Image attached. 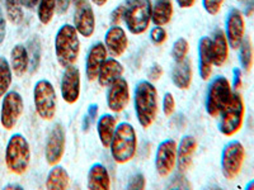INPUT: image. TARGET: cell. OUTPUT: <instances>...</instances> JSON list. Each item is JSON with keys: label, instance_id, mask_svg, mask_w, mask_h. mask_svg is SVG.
Wrapping results in <instances>:
<instances>
[{"label": "cell", "instance_id": "cell-23", "mask_svg": "<svg viewBox=\"0 0 254 190\" xmlns=\"http://www.w3.org/2000/svg\"><path fill=\"white\" fill-rule=\"evenodd\" d=\"M88 189L108 190L111 188V178L107 167L101 162L93 164L88 173Z\"/></svg>", "mask_w": 254, "mask_h": 190}, {"label": "cell", "instance_id": "cell-44", "mask_svg": "<svg viewBox=\"0 0 254 190\" xmlns=\"http://www.w3.org/2000/svg\"><path fill=\"white\" fill-rule=\"evenodd\" d=\"M246 1V6H244V14L247 17H251L254 14V0H244Z\"/></svg>", "mask_w": 254, "mask_h": 190}, {"label": "cell", "instance_id": "cell-32", "mask_svg": "<svg viewBox=\"0 0 254 190\" xmlns=\"http://www.w3.org/2000/svg\"><path fill=\"white\" fill-rule=\"evenodd\" d=\"M6 18L10 23L19 24L23 20V3L22 0H4Z\"/></svg>", "mask_w": 254, "mask_h": 190}, {"label": "cell", "instance_id": "cell-8", "mask_svg": "<svg viewBox=\"0 0 254 190\" xmlns=\"http://www.w3.org/2000/svg\"><path fill=\"white\" fill-rule=\"evenodd\" d=\"M233 90L230 83L224 76H217L211 81L206 96V112L211 117H217L230 101Z\"/></svg>", "mask_w": 254, "mask_h": 190}, {"label": "cell", "instance_id": "cell-21", "mask_svg": "<svg viewBox=\"0 0 254 190\" xmlns=\"http://www.w3.org/2000/svg\"><path fill=\"white\" fill-rule=\"evenodd\" d=\"M229 42L225 36V32L222 29H216L214 36L211 38V52H212V60L214 65L221 67L226 62L229 56Z\"/></svg>", "mask_w": 254, "mask_h": 190}, {"label": "cell", "instance_id": "cell-12", "mask_svg": "<svg viewBox=\"0 0 254 190\" xmlns=\"http://www.w3.org/2000/svg\"><path fill=\"white\" fill-rule=\"evenodd\" d=\"M65 146H66V133H65L63 124L58 123L54 126L50 132L46 142V150H45L46 162L50 166L58 165L63 160V156L65 153Z\"/></svg>", "mask_w": 254, "mask_h": 190}, {"label": "cell", "instance_id": "cell-38", "mask_svg": "<svg viewBox=\"0 0 254 190\" xmlns=\"http://www.w3.org/2000/svg\"><path fill=\"white\" fill-rule=\"evenodd\" d=\"M145 185H146V182H145V176L142 175L141 173L135 174V175L131 178L130 183L127 185V188L131 190H142L145 189Z\"/></svg>", "mask_w": 254, "mask_h": 190}, {"label": "cell", "instance_id": "cell-4", "mask_svg": "<svg viewBox=\"0 0 254 190\" xmlns=\"http://www.w3.org/2000/svg\"><path fill=\"white\" fill-rule=\"evenodd\" d=\"M151 0H126L124 22L132 35H144L151 23Z\"/></svg>", "mask_w": 254, "mask_h": 190}, {"label": "cell", "instance_id": "cell-46", "mask_svg": "<svg viewBox=\"0 0 254 190\" xmlns=\"http://www.w3.org/2000/svg\"><path fill=\"white\" fill-rule=\"evenodd\" d=\"M38 1H40V0H22L23 6H26V8H28V9L35 8V6L38 4Z\"/></svg>", "mask_w": 254, "mask_h": 190}, {"label": "cell", "instance_id": "cell-10", "mask_svg": "<svg viewBox=\"0 0 254 190\" xmlns=\"http://www.w3.org/2000/svg\"><path fill=\"white\" fill-rule=\"evenodd\" d=\"M24 103L22 95L17 92H8L3 96L0 123L6 131H12L23 113Z\"/></svg>", "mask_w": 254, "mask_h": 190}, {"label": "cell", "instance_id": "cell-16", "mask_svg": "<svg viewBox=\"0 0 254 190\" xmlns=\"http://www.w3.org/2000/svg\"><path fill=\"white\" fill-rule=\"evenodd\" d=\"M74 27L84 38H90L95 31V15L92 5L87 1L76 6L74 14Z\"/></svg>", "mask_w": 254, "mask_h": 190}, {"label": "cell", "instance_id": "cell-30", "mask_svg": "<svg viewBox=\"0 0 254 190\" xmlns=\"http://www.w3.org/2000/svg\"><path fill=\"white\" fill-rule=\"evenodd\" d=\"M56 10H58V0H40L37 4L38 20L44 26H47L51 23Z\"/></svg>", "mask_w": 254, "mask_h": 190}, {"label": "cell", "instance_id": "cell-7", "mask_svg": "<svg viewBox=\"0 0 254 190\" xmlns=\"http://www.w3.org/2000/svg\"><path fill=\"white\" fill-rule=\"evenodd\" d=\"M33 101L38 117L44 121H52L58 113V95L49 80H40L33 89Z\"/></svg>", "mask_w": 254, "mask_h": 190}, {"label": "cell", "instance_id": "cell-50", "mask_svg": "<svg viewBox=\"0 0 254 190\" xmlns=\"http://www.w3.org/2000/svg\"><path fill=\"white\" fill-rule=\"evenodd\" d=\"M84 1H87V0H72V3H74V5L75 6L80 5V4H83Z\"/></svg>", "mask_w": 254, "mask_h": 190}, {"label": "cell", "instance_id": "cell-47", "mask_svg": "<svg viewBox=\"0 0 254 190\" xmlns=\"http://www.w3.org/2000/svg\"><path fill=\"white\" fill-rule=\"evenodd\" d=\"M92 3L97 6H103L108 3V0H92Z\"/></svg>", "mask_w": 254, "mask_h": 190}, {"label": "cell", "instance_id": "cell-20", "mask_svg": "<svg viewBox=\"0 0 254 190\" xmlns=\"http://www.w3.org/2000/svg\"><path fill=\"white\" fill-rule=\"evenodd\" d=\"M212 52H211V38L202 37L198 42V70L202 80H208L212 74Z\"/></svg>", "mask_w": 254, "mask_h": 190}, {"label": "cell", "instance_id": "cell-42", "mask_svg": "<svg viewBox=\"0 0 254 190\" xmlns=\"http://www.w3.org/2000/svg\"><path fill=\"white\" fill-rule=\"evenodd\" d=\"M243 85L242 80V71L240 69H234L233 70V87H234L235 90H239Z\"/></svg>", "mask_w": 254, "mask_h": 190}, {"label": "cell", "instance_id": "cell-45", "mask_svg": "<svg viewBox=\"0 0 254 190\" xmlns=\"http://www.w3.org/2000/svg\"><path fill=\"white\" fill-rule=\"evenodd\" d=\"M179 8L182 9H190L194 5L196 0H176Z\"/></svg>", "mask_w": 254, "mask_h": 190}, {"label": "cell", "instance_id": "cell-33", "mask_svg": "<svg viewBox=\"0 0 254 190\" xmlns=\"http://www.w3.org/2000/svg\"><path fill=\"white\" fill-rule=\"evenodd\" d=\"M239 61L244 71H251L254 61V52L251 41L248 38H244L242 45L239 46Z\"/></svg>", "mask_w": 254, "mask_h": 190}, {"label": "cell", "instance_id": "cell-35", "mask_svg": "<svg viewBox=\"0 0 254 190\" xmlns=\"http://www.w3.org/2000/svg\"><path fill=\"white\" fill-rule=\"evenodd\" d=\"M168 33L163 27L160 26H155L153 29L150 31V40L154 45L156 46H160L167 41Z\"/></svg>", "mask_w": 254, "mask_h": 190}, {"label": "cell", "instance_id": "cell-37", "mask_svg": "<svg viewBox=\"0 0 254 190\" xmlns=\"http://www.w3.org/2000/svg\"><path fill=\"white\" fill-rule=\"evenodd\" d=\"M176 110V100L172 93H167L163 98V112L167 117H171Z\"/></svg>", "mask_w": 254, "mask_h": 190}, {"label": "cell", "instance_id": "cell-27", "mask_svg": "<svg viewBox=\"0 0 254 190\" xmlns=\"http://www.w3.org/2000/svg\"><path fill=\"white\" fill-rule=\"evenodd\" d=\"M117 127V119L112 114H103L97 122V133L102 146L108 148Z\"/></svg>", "mask_w": 254, "mask_h": 190}, {"label": "cell", "instance_id": "cell-36", "mask_svg": "<svg viewBox=\"0 0 254 190\" xmlns=\"http://www.w3.org/2000/svg\"><path fill=\"white\" fill-rule=\"evenodd\" d=\"M224 1L225 0H202V5L206 13H208L210 15H216L221 10Z\"/></svg>", "mask_w": 254, "mask_h": 190}, {"label": "cell", "instance_id": "cell-29", "mask_svg": "<svg viewBox=\"0 0 254 190\" xmlns=\"http://www.w3.org/2000/svg\"><path fill=\"white\" fill-rule=\"evenodd\" d=\"M27 52H28L29 58V71L33 74L38 70L41 65V58H42V45L41 40L37 36H33L31 40L27 42Z\"/></svg>", "mask_w": 254, "mask_h": 190}, {"label": "cell", "instance_id": "cell-25", "mask_svg": "<svg viewBox=\"0 0 254 190\" xmlns=\"http://www.w3.org/2000/svg\"><path fill=\"white\" fill-rule=\"evenodd\" d=\"M10 67L14 75L22 78L29 70V58L26 46L15 45L10 52Z\"/></svg>", "mask_w": 254, "mask_h": 190}, {"label": "cell", "instance_id": "cell-13", "mask_svg": "<svg viewBox=\"0 0 254 190\" xmlns=\"http://www.w3.org/2000/svg\"><path fill=\"white\" fill-rule=\"evenodd\" d=\"M80 71L76 66L71 65L65 67L61 78V98L65 103L75 104L80 98Z\"/></svg>", "mask_w": 254, "mask_h": 190}, {"label": "cell", "instance_id": "cell-18", "mask_svg": "<svg viewBox=\"0 0 254 190\" xmlns=\"http://www.w3.org/2000/svg\"><path fill=\"white\" fill-rule=\"evenodd\" d=\"M108 51L104 46L103 42H95L90 47L85 61V74L89 81H94L98 78V72L101 69L102 63L107 60Z\"/></svg>", "mask_w": 254, "mask_h": 190}, {"label": "cell", "instance_id": "cell-19", "mask_svg": "<svg viewBox=\"0 0 254 190\" xmlns=\"http://www.w3.org/2000/svg\"><path fill=\"white\" fill-rule=\"evenodd\" d=\"M197 148V141L193 136H185L179 146L177 147V165L181 173L190 170L193 161V156Z\"/></svg>", "mask_w": 254, "mask_h": 190}, {"label": "cell", "instance_id": "cell-48", "mask_svg": "<svg viewBox=\"0 0 254 190\" xmlns=\"http://www.w3.org/2000/svg\"><path fill=\"white\" fill-rule=\"evenodd\" d=\"M4 189H23V188L20 187V185H18V184H9V185H6Z\"/></svg>", "mask_w": 254, "mask_h": 190}, {"label": "cell", "instance_id": "cell-39", "mask_svg": "<svg viewBox=\"0 0 254 190\" xmlns=\"http://www.w3.org/2000/svg\"><path fill=\"white\" fill-rule=\"evenodd\" d=\"M163 76V67L159 65V63H153V66L149 70V74H147V78L149 81H158L160 80V78Z\"/></svg>", "mask_w": 254, "mask_h": 190}, {"label": "cell", "instance_id": "cell-34", "mask_svg": "<svg viewBox=\"0 0 254 190\" xmlns=\"http://www.w3.org/2000/svg\"><path fill=\"white\" fill-rule=\"evenodd\" d=\"M190 51V44L186 38H178L173 44L172 47V57L174 58L176 62H181V61L186 60Z\"/></svg>", "mask_w": 254, "mask_h": 190}, {"label": "cell", "instance_id": "cell-43", "mask_svg": "<svg viewBox=\"0 0 254 190\" xmlns=\"http://www.w3.org/2000/svg\"><path fill=\"white\" fill-rule=\"evenodd\" d=\"M72 3V0H58V12L60 14L66 13L70 8V4Z\"/></svg>", "mask_w": 254, "mask_h": 190}, {"label": "cell", "instance_id": "cell-9", "mask_svg": "<svg viewBox=\"0 0 254 190\" xmlns=\"http://www.w3.org/2000/svg\"><path fill=\"white\" fill-rule=\"evenodd\" d=\"M246 160V148L239 141H230L221 152V171L228 180H234L242 171Z\"/></svg>", "mask_w": 254, "mask_h": 190}, {"label": "cell", "instance_id": "cell-28", "mask_svg": "<svg viewBox=\"0 0 254 190\" xmlns=\"http://www.w3.org/2000/svg\"><path fill=\"white\" fill-rule=\"evenodd\" d=\"M69 174L60 165H54L46 179V188L50 190H65L69 187Z\"/></svg>", "mask_w": 254, "mask_h": 190}, {"label": "cell", "instance_id": "cell-26", "mask_svg": "<svg viewBox=\"0 0 254 190\" xmlns=\"http://www.w3.org/2000/svg\"><path fill=\"white\" fill-rule=\"evenodd\" d=\"M173 12L172 0H155L151 8V22L155 26H165L172 20Z\"/></svg>", "mask_w": 254, "mask_h": 190}, {"label": "cell", "instance_id": "cell-15", "mask_svg": "<svg viewBox=\"0 0 254 190\" xmlns=\"http://www.w3.org/2000/svg\"><path fill=\"white\" fill-rule=\"evenodd\" d=\"M130 103V87L124 78L113 81L107 92V105L111 112L121 113Z\"/></svg>", "mask_w": 254, "mask_h": 190}, {"label": "cell", "instance_id": "cell-51", "mask_svg": "<svg viewBox=\"0 0 254 190\" xmlns=\"http://www.w3.org/2000/svg\"><path fill=\"white\" fill-rule=\"evenodd\" d=\"M238 1H244V0H238Z\"/></svg>", "mask_w": 254, "mask_h": 190}, {"label": "cell", "instance_id": "cell-14", "mask_svg": "<svg viewBox=\"0 0 254 190\" xmlns=\"http://www.w3.org/2000/svg\"><path fill=\"white\" fill-rule=\"evenodd\" d=\"M225 36L231 48H239L246 38V20L239 9L234 8L229 12L225 22Z\"/></svg>", "mask_w": 254, "mask_h": 190}, {"label": "cell", "instance_id": "cell-24", "mask_svg": "<svg viewBox=\"0 0 254 190\" xmlns=\"http://www.w3.org/2000/svg\"><path fill=\"white\" fill-rule=\"evenodd\" d=\"M192 63L190 60H183L181 62H176V66L172 71V81L179 90L190 89L192 84Z\"/></svg>", "mask_w": 254, "mask_h": 190}, {"label": "cell", "instance_id": "cell-5", "mask_svg": "<svg viewBox=\"0 0 254 190\" xmlns=\"http://www.w3.org/2000/svg\"><path fill=\"white\" fill-rule=\"evenodd\" d=\"M31 162V147L23 135L15 133L9 139L5 148V165L15 175L27 173Z\"/></svg>", "mask_w": 254, "mask_h": 190}, {"label": "cell", "instance_id": "cell-40", "mask_svg": "<svg viewBox=\"0 0 254 190\" xmlns=\"http://www.w3.org/2000/svg\"><path fill=\"white\" fill-rule=\"evenodd\" d=\"M121 20H124V4L113 9L111 13V23L112 26H119L121 23Z\"/></svg>", "mask_w": 254, "mask_h": 190}, {"label": "cell", "instance_id": "cell-31", "mask_svg": "<svg viewBox=\"0 0 254 190\" xmlns=\"http://www.w3.org/2000/svg\"><path fill=\"white\" fill-rule=\"evenodd\" d=\"M13 71L5 57H0V98L8 93L12 85Z\"/></svg>", "mask_w": 254, "mask_h": 190}, {"label": "cell", "instance_id": "cell-6", "mask_svg": "<svg viewBox=\"0 0 254 190\" xmlns=\"http://www.w3.org/2000/svg\"><path fill=\"white\" fill-rule=\"evenodd\" d=\"M244 117H246V104H244L242 95L238 93H233L230 101L220 113L219 131L221 132V135L226 136V137L237 135L242 130Z\"/></svg>", "mask_w": 254, "mask_h": 190}, {"label": "cell", "instance_id": "cell-41", "mask_svg": "<svg viewBox=\"0 0 254 190\" xmlns=\"http://www.w3.org/2000/svg\"><path fill=\"white\" fill-rule=\"evenodd\" d=\"M6 35V20L5 17H4L3 9L0 6V45L3 44L4 40H5Z\"/></svg>", "mask_w": 254, "mask_h": 190}, {"label": "cell", "instance_id": "cell-49", "mask_svg": "<svg viewBox=\"0 0 254 190\" xmlns=\"http://www.w3.org/2000/svg\"><path fill=\"white\" fill-rule=\"evenodd\" d=\"M246 189L247 190H254V180H252V182H249L248 184L246 185Z\"/></svg>", "mask_w": 254, "mask_h": 190}, {"label": "cell", "instance_id": "cell-11", "mask_svg": "<svg viewBox=\"0 0 254 190\" xmlns=\"http://www.w3.org/2000/svg\"><path fill=\"white\" fill-rule=\"evenodd\" d=\"M177 142L169 139L159 144L155 152V169L159 176L168 178L177 166Z\"/></svg>", "mask_w": 254, "mask_h": 190}, {"label": "cell", "instance_id": "cell-3", "mask_svg": "<svg viewBox=\"0 0 254 190\" xmlns=\"http://www.w3.org/2000/svg\"><path fill=\"white\" fill-rule=\"evenodd\" d=\"M55 55L60 66L69 67L78 61L80 55V40L75 27L64 24L56 33Z\"/></svg>", "mask_w": 254, "mask_h": 190}, {"label": "cell", "instance_id": "cell-1", "mask_svg": "<svg viewBox=\"0 0 254 190\" xmlns=\"http://www.w3.org/2000/svg\"><path fill=\"white\" fill-rule=\"evenodd\" d=\"M133 105L140 126L149 128L158 117L159 100L158 90L149 80L140 81L133 93Z\"/></svg>", "mask_w": 254, "mask_h": 190}, {"label": "cell", "instance_id": "cell-2", "mask_svg": "<svg viewBox=\"0 0 254 190\" xmlns=\"http://www.w3.org/2000/svg\"><path fill=\"white\" fill-rule=\"evenodd\" d=\"M108 148L117 164L122 165L131 161L137 152V136L132 124L122 122L116 127L115 136Z\"/></svg>", "mask_w": 254, "mask_h": 190}, {"label": "cell", "instance_id": "cell-22", "mask_svg": "<svg viewBox=\"0 0 254 190\" xmlns=\"http://www.w3.org/2000/svg\"><path fill=\"white\" fill-rule=\"evenodd\" d=\"M124 66L119 60L116 58H107L102 63L101 69L98 72V80L101 87H110L111 84L124 75Z\"/></svg>", "mask_w": 254, "mask_h": 190}, {"label": "cell", "instance_id": "cell-17", "mask_svg": "<svg viewBox=\"0 0 254 190\" xmlns=\"http://www.w3.org/2000/svg\"><path fill=\"white\" fill-rule=\"evenodd\" d=\"M104 46L113 57H120L126 52L128 47V37L122 27L112 26L104 36Z\"/></svg>", "mask_w": 254, "mask_h": 190}]
</instances>
